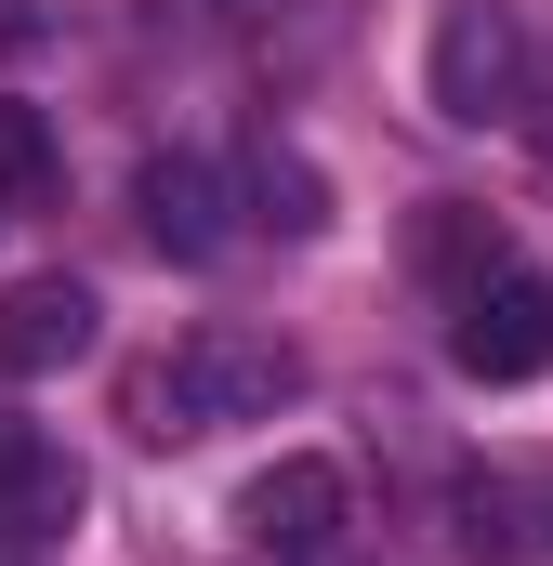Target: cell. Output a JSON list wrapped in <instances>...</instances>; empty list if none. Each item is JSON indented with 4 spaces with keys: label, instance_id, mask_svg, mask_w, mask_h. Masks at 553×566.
<instances>
[{
    "label": "cell",
    "instance_id": "obj_1",
    "mask_svg": "<svg viewBox=\"0 0 553 566\" xmlns=\"http://www.w3.org/2000/svg\"><path fill=\"white\" fill-rule=\"evenodd\" d=\"M290 396H303V356H290L276 329H225V316H211V329H185V343H171V356H158V369L133 382V422L171 448V434L276 422Z\"/></svg>",
    "mask_w": 553,
    "mask_h": 566
},
{
    "label": "cell",
    "instance_id": "obj_2",
    "mask_svg": "<svg viewBox=\"0 0 553 566\" xmlns=\"http://www.w3.org/2000/svg\"><path fill=\"white\" fill-rule=\"evenodd\" d=\"M528 13L514 0H435V53H421V93H435V119L448 133H488V119H514L528 106Z\"/></svg>",
    "mask_w": 553,
    "mask_h": 566
},
{
    "label": "cell",
    "instance_id": "obj_3",
    "mask_svg": "<svg viewBox=\"0 0 553 566\" xmlns=\"http://www.w3.org/2000/svg\"><path fill=\"white\" fill-rule=\"evenodd\" d=\"M448 369H461V382H541V369H553V277H541V264H501L488 290H461Z\"/></svg>",
    "mask_w": 553,
    "mask_h": 566
},
{
    "label": "cell",
    "instance_id": "obj_4",
    "mask_svg": "<svg viewBox=\"0 0 553 566\" xmlns=\"http://www.w3.org/2000/svg\"><path fill=\"white\" fill-rule=\"evenodd\" d=\"M343 514H356V488H343V461H316V448H290L276 474H251V501H238V527H251L276 566H316L343 541Z\"/></svg>",
    "mask_w": 553,
    "mask_h": 566
},
{
    "label": "cell",
    "instance_id": "obj_5",
    "mask_svg": "<svg viewBox=\"0 0 553 566\" xmlns=\"http://www.w3.org/2000/svg\"><path fill=\"white\" fill-rule=\"evenodd\" d=\"M133 211H145V238L171 251V264H211L225 238H238V185L198 158V145H171V158H145L133 171Z\"/></svg>",
    "mask_w": 553,
    "mask_h": 566
},
{
    "label": "cell",
    "instance_id": "obj_6",
    "mask_svg": "<svg viewBox=\"0 0 553 566\" xmlns=\"http://www.w3.org/2000/svg\"><path fill=\"white\" fill-rule=\"evenodd\" d=\"M80 501H93L80 448L0 409V527H13V541H53V527H80Z\"/></svg>",
    "mask_w": 553,
    "mask_h": 566
},
{
    "label": "cell",
    "instance_id": "obj_7",
    "mask_svg": "<svg viewBox=\"0 0 553 566\" xmlns=\"http://www.w3.org/2000/svg\"><path fill=\"white\" fill-rule=\"evenodd\" d=\"M93 329H106V303H93L80 277H27V290H0V369H13V382L80 369V356H93Z\"/></svg>",
    "mask_w": 553,
    "mask_h": 566
},
{
    "label": "cell",
    "instance_id": "obj_8",
    "mask_svg": "<svg viewBox=\"0 0 553 566\" xmlns=\"http://www.w3.org/2000/svg\"><path fill=\"white\" fill-rule=\"evenodd\" d=\"M461 554L474 566H528L541 554V501H528L514 474H474V488H461Z\"/></svg>",
    "mask_w": 553,
    "mask_h": 566
},
{
    "label": "cell",
    "instance_id": "obj_9",
    "mask_svg": "<svg viewBox=\"0 0 553 566\" xmlns=\"http://www.w3.org/2000/svg\"><path fill=\"white\" fill-rule=\"evenodd\" d=\"M53 171H66V158H53V119H40L27 93H0V211H40Z\"/></svg>",
    "mask_w": 553,
    "mask_h": 566
},
{
    "label": "cell",
    "instance_id": "obj_10",
    "mask_svg": "<svg viewBox=\"0 0 553 566\" xmlns=\"http://www.w3.org/2000/svg\"><path fill=\"white\" fill-rule=\"evenodd\" d=\"M501 264H514V251L488 238V211H461V198H448V211L421 224V277H448V290H488Z\"/></svg>",
    "mask_w": 553,
    "mask_h": 566
},
{
    "label": "cell",
    "instance_id": "obj_11",
    "mask_svg": "<svg viewBox=\"0 0 553 566\" xmlns=\"http://www.w3.org/2000/svg\"><path fill=\"white\" fill-rule=\"evenodd\" d=\"M251 198H264V224H290V238H316V224H330V185H316L290 145H264V158H251Z\"/></svg>",
    "mask_w": 553,
    "mask_h": 566
},
{
    "label": "cell",
    "instance_id": "obj_12",
    "mask_svg": "<svg viewBox=\"0 0 553 566\" xmlns=\"http://www.w3.org/2000/svg\"><path fill=\"white\" fill-rule=\"evenodd\" d=\"M514 119H528V145H541V158H553V53H541V66H528V106H514Z\"/></svg>",
    "mask_w": 553,
    "mask_h": 566
},
{
    "label": "cell",
    "instance_id": "obj_13",
    "mask_svg": "<svg viewBox=\"0 0 553 566\" xmlns=\"http://www.w3.org/2000/svg\"><path fill=\"white\" fill-rule=\"evenodd\" d=\"M211 13H264V0H211Z\"/></svg>",
    "mask_w": 553,
    "mask_h": 566
}]
</instances>
